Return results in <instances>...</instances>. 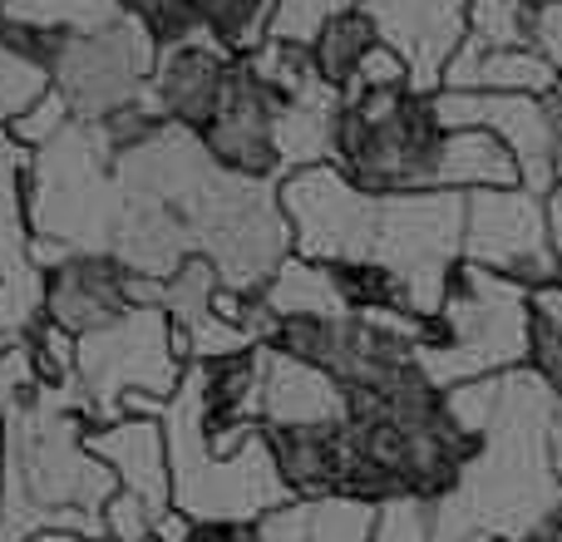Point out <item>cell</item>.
<instances>
[{
    "label": "cell",
    "instance_id": "7",
    "mask_svg": "<svg viewBox=\"0 0 562 542\" xmlns=\"http://www.w3.org/2000/svg\"><path fill=\"white\" fill-rule=\"evenodd\" d=\"M464 262L498 271L524 291L558 281L562 267L548 233V197L524 183L464 193Z\"/></svg>",
    "mask_w": 562,
    "mask_h": 542
},
{
    "label": "cell",
    "instance_id": "26",
    "mask_svg": "<svg viewBox=\"0 0 562 542\" xmlns=\"http://www.w3.org/2000/svg\"><path fill=\"white\" fill-rule=\"evenodd\" d=\"M508 542H562V498H558V504H548L533 523L518 528Z\"/></svg>",
    "mask_w": 562,
    "mask_h": 542
},
{
    "label": "cell",
    "instance_id": "8",
    "mask_svg": "<svg viewBox=\"0 0 562 542\" xmlns=\"http://www.w3.org/2000/svg\"><path fill=\"white\" fill-rule=\"evenodd\" d=\"M445 128H488L518 158L524 188L553 193V109L533 94H484V89H435Z\"/></svg>",
    "mask_w": 562,
    "mask_h": 542
},
{
    "label": "cell",
    "instance_id": "1",
    "mask_svg": "<svg viewBox=\"0 0 562 542\" xmlns=\"http://www.w3.org/2000/svg\"><path fill=\"white\" fill-rule=\"evenodd\" d=\"M528 291L488 267L459 262L435 316L419 326V365L439 389L479 375H504L528 360Z\"/></svg>",
    "mask_w": 562,
    "mask_h": 542
},
{
    "label": "cell",
    "instance_id": "11",
    "mask_svg": "<svg viewBox=\"0 0 562 542\" xmlns=\"http://www.w3.org/2000/svg\"><path fill=\"white\" fill-rule=\"evenodd\" d=\"M237 69V55L227 45H217L203 25L188 30L183 39H168L158 49V69L148 79V99L158 104V114L168 124H183V128H198L217 114L227 94V79Z\"/></svg>",
    "mask_w": 562,
    "mask_h": 542
},
{
    "label": "cell",
    "instance_id": "10",
    "mask_svg": "<svg viewBox=\"0 0 562 542\" xmlns=\"http://www.w3.org/2000/svg\"><path fill=\"white\" fill-rule=\"evenodd\" d=\"M277 104L281 99L267 84H257L247 75V65L237 59L227 94L217 104V114L203 124V148L217 168L237 178H262L277 183L281 163H277Z\"/></svg>",
    "mask_w": 562,
    "mask_h": 542
},
{
    "label": "cell",
    "instance_id": "15",
    "mask_svg": "<svg viewBox=\"0 0 562 542\" xmlns=\"http://www.w3.org/2000/svg\"><path fill=\"white\" fill-rule=\"evenodd\" d=\"M439 89H484V94L553 99L562 89V75L533 45H479V39H464L459 55L449 59Z\"/></svg>",
    "mask_w": 562,
    "mask_h": 542
},
{
    "label": "cell",
    "instance_id": "4",
    "mask_svg": "<svg viewBox=\"0 0 562 542\" xmlns=\"http://www.w3.org/2000/svg\"><path fill=\"white\" fill-rule=\"evenodd\" d=\"M158 35L134 15V10H109L94 25L65 30L49 55L55 89L65 94L69 114L99 124L104 114L134 104L148 94V79L158 69Z\"/></svg>",
    "mask_w": 562,
    "mask_h": 542
},
{
    "label": "cell",
    "instance_id": "6",
    "mask_svg": "<svg viewBox=\"0 0 562 542\" xmlns=\"http://www.w3.org/2000/svg\"><path fill=\"white\" fill-rule=\"evenodd\" d=\"M277 203L291 223V252L306 262H370L380 197L360 193L336 163H311L277 178Z\"/></svg>",
    "mask_w": 562,
    "mask_h": 542
},
{
    "label": "cell",
    "instance_id": "9",
    "mask_svg": "<svg viewBox=\"0 0 562 542\" xmlns=\"http://www.w3.org/2000/svg\"><path fill=\"white\" fill-rule=\"evenodd\" d=\"M380 45H390L409 69L415 94L445 84L449 59L469 39V0H360Z\"/></svg>",
    "mask_w": 562,
    "mask_h": 542
},
{
    "label": "cell",
    "instance_id": "18",
    "mask_svg": "<svg viewBox=\"0 0 562 542\" xmlns=\"http://www.w3.org/2000/svg\"><path fill=\"white\" fill-rule=\"evenodd\" d=\"M375 45H380V35H375V25H370L366 5L340 10V15H330L326 25H321V35L311 39V65H316L321 79L346 89L350 75L360 69V59H366Z\"/></svg>",
    "mask_w": 562,
    "mask_h": 542
},
{
    "label": "cell",
    "instance_id": "22",
    "mask_svg": "<svg viewBox=\"0 0 562 542\" xmlns=\"http://www.w3.org/2000/svg\"><path fill=\"white\" fill-rule=\"evenodd\" d=\"M65 124H75V114H69L65 94H59V89H49L45 99H35V104H30L25 114L10 124V134H15L20 148H40V144H49V138H55Z\"/></svg>",
    "mask_w": 562,
    "mask_h": 542
},
{
    "label": "cell",
    "instance_id": "13",
    "mask_svg": "<svg viewBox=\"0 0 562 542\" xmlns=\"http://www.w3.org/2000/svg\"><path fill=\"white\" fill-rule=\"evenodd\" d=\"M85 449L119 478V488L138 494L154 513L173 508V468H168L164 419L148 415H109L104 425L85 429Z\"/></svg>",
    "mask_w": 562,
    "mask_h": 542
},
{
    "label": "cell",
    "instance_id": "16",
    "mask_svg": "<svg viewBox=\"0 0 562 542\" xmlns=\"http://www.w3.org/2000/svg\"><path fill=\"white\" fill-rule=\"evenodd\" d=\"M518 158L508 154L504 138L488 128H445L435 163V188H454V193H479V188H518Z\"/></svg>",
    "mask_w": 562,
    "mask_h": 542
},
{
    "label": "cell",
    "instance_id": "28",
    "mask_svg": "<svg viewBox=\"0 0 562 542\" xmlns=\"http://www.w3.org/2000/svg\"><path fill=\"white\" fill-rule=\"evenodd\" d=\"M528 5H533V10H538V5H548V0H528Z\"/></svg>",
    "mask_w": 562,
    "mask_h": 542
},
{
    "label": "cell",
    "instance_id": "19",
    "mask_svg": "<svg viewBox=\"0 0 562 542\" xmlns=\"http://www.w3.org/2000/svg\"><path fill=\"white\" fill-rule=\"evenodd\" d=\"M198 25L227 45L237 59L252 55L262 39H272V20H277V0H193Z\"/></svg>",
    "mask_w": 562,
    "mask_h": 542
},
{
    "label": "cell",
    "instance_id": "2",
    "mask_svg": "<svg viewBox=\"0 0 562 542\" xmlns=\"http://www.w3.org/2000/svg\"><path fill=\"white\" fill-rule=\"evenodd\" d=\"M124 207L114 178V154L94 124L75 118L49 144L30 148L25 163V217L30 237L65 252H109V233Z\"/></svg>",
    "mask_w": 562,
    "mask_h": 542
},
{
    "label": "cell",
    "instance_id": "24",
    "mask_svg": "<svg viewBox=\"0 0 562 542\" xmlns=\"http://www.w3.org/2000/svg\"><path fill=\"white\" fill-rule=\"evenodd\" d=\"M524 365L533 370L553 395H562V326H553V320H543V316L528 320V360Z\"/></svg>",
    "mask_w": 562,
    "mask_h": 542
},
{
    "label": "cell",
    "instance_id": "3",
    "mask_svg": "<svg viewBox=\"0 0 562 542\" xmlns=\"http://www.w3.org/2000/svg\"><path fill=\"white\" fill-rule=\"evenodd\" d=\"M445 124L435 114V94L380 89L340 104L336 168L370 197H400L435 188Z\"/></svg>",
    "mask_w": 562,
    "mask_h": 542
},
{
    "label": "cell",
    "instance_id": "20",
    "mask_svg": "<svg viewBox=\"0 0 562 542\" xmlns=\"http://www.w3.org/2000/svg\"><path fill=\"white\" fill-rule=\"evenodd\" d=\"M49 89H55V75H49L45 59L0 35V124L10 128L35 99H45Z\"/></svg>",
    "mask_w": 562,
    "mask_h": 542
},
{
    "label": "cell",
    "instance_id": "14",
    "mask_svg": "<svg viewBox=\"0 0 562 542\" xmlns=\"http://www.w3.org/2000/svg\"><path fill=\"white\" fill-rule=\"evenodd\" d=\"M346 389L326 370L262 346V429L267 425H346Z\"/></svg>",
    "mask_w": 562,
    "mask_h": 542
},
{
    "label": "cell",
    "instance_id": "25",
    "mask_svg": "<svg viewBox=\"0 0 562 542\" xmlns=\"http://www.w3.org/2000/svg\"><path fill=\"white\" fill-rule=\"evenodd\" d=\"M528 45L562 75V0H548V5L533 10V35H528Z\"/></svg>",
    "mask_w": 562,
    "mask_h": 542
},
{
    "label": "cell",
    "instance_id": "12",
    "mask_svg": "<svg viewBox=\"0 0 562 542\" xmlns=\"http://www.w3.org/2000/svg\"><path fill=\"white\" fill-rule=\"evenodd\" d=\"M134 306V271L114 252H65L45 267V320L69 336H94Z\"/></svg>",
    "mask_w": 562,
    "mask_h": 542
},
{
    "label": "cell",
    "instance_id": "27",
    "mask_svg": "<svg viewBox=\"0 0 562 542\" xmlns=\"http://www.w3.org/2000/svg\"><path fill=\"white\" fill-rule=\"evenodd\" d=\"M548 233H553V252H558V267H562V188L548 193Z\"/></svg>",
    "mask_w": 562,
    "mask_h": 542
},
{
    "label": "cell",
    "instance_id": "21",
    "mask_svg": "<svg viewBox=\"0 0 562 542\" xmlns=\"http://www.w3.org/2000/svg\"><path fill=\"white\" fill-rule=\"evenodd\" d=\"M533 5L528 0H469V39L479 45H528Z\"/></svg>",
    "mask_w": 562,
    "mask_h": 542
},
{
    "label": "cell",
    "instance_id": "5",
    "mask_svg": "<svg viewBox=\"0 0 562 542\" xmlns=\"http://www.w3.org/2000/svg\"><path fill=\"white\" fill-rule=\"evenodd\" d=\"M183 355L173 346V320L164 306H128L119 320H109L94 336H79L75 375L94 405L114 415L124 395L173 399L183 385Z\"/></svg>",
    "mask_w": 562,
    "mask_h": 542
},
{
    "label": "cell",
    "instance_id": "17",
    "mask_svg": "<svg viewBox=\"0 0 562 542\" xmlns=\"http://www.w3.org/2000/svg\"><path fill=\"white\" fill-rule=\"evenodd\" d=\"M257 301H262V310H267V326H272L277 316H346L336 271L326 262H306V257H296V252L272 271V281L262 286Z\"/></svg>",
    "mask_w": 562,
    "mask_h": 542
},
{
    "label": "cell",
    "instance_id": "23",
    "mask_svg": "<svg viewBox=\"0 0 562 542\" xmlns=\"http://www.w3.org/2000/svg\"><path fill=\"white\" fill-rule=\"evenodd\" d=\"M380 89H409V69L405 59L395 55L390 45H375L366 59H360V69L350 75V84L340 89L346 99H360V94H380Z\"/></svg>",
    "mask_w": 562,
    "mask_h": 542
}]
</instances>
